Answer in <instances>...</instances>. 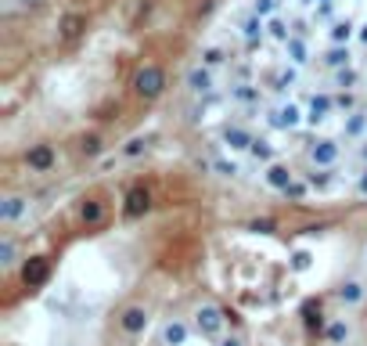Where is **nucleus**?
<instances>
[{
	"instance_id": "1",
	"label": "nucleus",
	"mask_w": 367,
	"mask_h": 346,
	"mask_svg": "<svg viewBox=\"0 0 367 346\" xmlns=\"http://www.w3.org/2000/svg\"><path fill=\"white\" fill-rule=\"evenodd\" d=\"M134 91H137V98H144V101L162 98V91H166V69H162V65H155V61L141 65L137 76H134Z\"/></svg>"
},
{
	"instance_id": "2",
	"label": "nucleus",
	"mask_w": 367,
	"mask_h": 346,
	"mask_svg": "<svg viewBox=\"0 0 367 346\" xmlns=\"http://www.w3.org/2000/svg\"><path fill=\"white\" fill-rule=\"evenodd\" d=\"M224 324H227V314L216 307V303H202V307L194 310V332L205 336V339H216L224 332Z\"/></svg>"
},
{
	"instance_id": "3",
	"label": "nucleus",
	"mask_w": 367,
	"mask_h": 346,
	"mask_svg": "<svg viewBox=\"0 0 367 346\" xmlns=\"http://www.w3.org/2000/svg\"><path fill=\"white\" fill-rule=\"evenodd\" d=\"M302 108L299 105H292V101H281L277 108H270L267 112V126L270 130H295V126H302Z\"/></svg>"
},
{
	"instance_id": "4",
	"label": "nucleus",
	"mask_w": 367,
	"mask_h": 346,
	"mask_svg": "<svg viewBox=\"0 0 367 346\" xmlns=\"http://www.w3.org/2000/svg\"><path fill=\"white\" fill-rule=\"evenodd\" d=\"M148 324H151V314L141 307V303H130V307H123L119 314V329L126 336H144L148 332Z\"/></svg>"
},
{
	"instance_id": "5",
	"label": "nucleus",
	"mask_w": 367,
	"mask_h": 346,
	"mask_svg": "<svg viewBox=\"0 0 367 346\" xmlns=\"http://www.w3.org/2000/svg\"><path fill=\"white\" fill-rule=\"evenodd\" d=\"M159 339H162V346H187V339H191V324H187L184 317H169V321H162Z\"/></svg>"
},
{
	"instance_id": "6",
	"label": "nucleus",
	"mask_w": 367,
	"mask_h": 346,
	"mask_svg": "<svg viewBox=\"0 0 367 346\" xmlns=\"http://www.w3.org/2000/svg\"><path fill=\"white\" fill-rule=\"evenodd\" d=\"M47 274H51V260H47V256H29L26 267H22V281H26L29 289L43 285V281H47Z\"/></svg>"
},
{
	"instance_id": "7",
	"label": "nucleus",
	"mask_w": 367,
	"mask_h": 346,
	"mask_svg": "<svg viewBox=\"0 0 367 346\" xmlns=\"http://www.w3.org/2000/svg\"><path fill=\"white\" fill-rule=\"evenodd\" d=\"M187 91H191V94H202V98H209V94L216 91V80H212V69H209V65H194V69L187 73Z\"/></svg>"
},
{
	"instance_id": "8",
	"label": "nucleus",
	"mask_w": 367,
	"mask_h": 346,
	"mask_svg": "<svg viewBox=\"0 0 367 346\" xmlns=\"http://www.w3.org/2000/svg\"><path fill=\"white\" fill-rule=\"evenodd\" d=\"M338 156H342V148H338V141H313L310 144V163L313 166H335L338 163Z\"/></svg>"
},
{
	"instance_id": "9",
	"label": "nucleus",
	"mask_w": 367,
	"mask_h": 346,
	"mask_svg": "<svg viewBox=\"0 0 367 346\" xmlns=\"http://www.w3.org/2000/svg\"><path fill=\"white\" fill-rule=\"evenodd\" d=\"M324 339H328V346H350L353 343V324L345 317H331L324 324Z\"/></svg>"
},
{
	"instance_id": "10",
	"label": "nucleus",
	"mask_w": 367,
	"mask_h": 346,
	"mask_svg": "<svg viewBox=\"0 0 367 346\" xmlns=\"http://www.w3.org/2000/svg\"><path fill=\"white\" fill-rule=\"evenodd\" d=\"M335 296H338L342 307H360V303L367 299V285H364L360 278H350V281H342V285H338Z\"/></svg>"
},
{
	"instance_id": "11",
	"label": "nucleus",
	"mask_w": 367,
	"mask_h": 346,
	"mask_svg": "<svg viewBox=\"0 0 367 346\" xmlns=\"http://www.w3.org/2000/svg\"><path fill=\"white\" fill-rule=\"evenodd\" d=\"M26 209H29V199H22V195H4V199H0V220L18 224L22 216H26Z\"/></svg>"
},
{
	"instance_id": "12",
	"label": "nucleus",
	"mask_w": 367,
	"mask_h": 346,
	"mask_svg": "<svg viewBox=\"0 0 367 346\" xmlns=\"http://www.w3.org/2000/svg\"><path fill=\"white\" fill-rule=\"evenodd\" d=\"M151 209V195L144 191V188H134L126 195V206H123V216L126 220H137V216H144Z\"/></svg>"
},
{
	"instance_id": "13",
	"label": "nucleus",
	"mask_w": 367,
	"mask_h": 346,
	"mask_svg": "<svg viewBox=\"0 0 367 346\" xmlns=\"http://www.w3.org/2000/svg\"><path fill=\"white\" fill-rule=\"evenodd\" d=\"M26 163H29V170H36V173H47V170L54 166V148H51V144H33V148L26 151Z\"/></svg>"
},
{
	"instance_id": "14",
	"label": "nucleus",
	"mask_w": 367,
	"mask_h": 346,
	"mask_svg": "<svg viewBox=\"0 0 367 346\" xmlns=\"http://www.w3.org/2000/svg\"><path fill=\"white\" fill-rule=\"evenodd\" d=\"M252 141H256V137L249 134L245 126H237V123H234V126H231V123L224 126V144H231V151H249Z\"/></svg>"
},
{
	"instance_id": "15",
	"label": "nucleus",
	"mask_w": 367,
	"mask_h": 346,
	"mask_svg": "<svg viewBox=\"0 0 367 346\" xmlns=\"http://www.w3.org/2000/svg\"><path fill=\"white\" fill-rule=\"evenodd\" d=\"M83 29H86V15H79V11L61 15V22H58V36L61 40H76Z\"/></svg>"
},
{
	"instance_id": "16",
	"label": "nucleus",
	"mask_w": 367,
	"mask_h": 346,
	"mask_svg": "<svg viewBox=\"0 0 367 346\" xmlns=\"http://www.w3.org/2000/svg\"><path fill=\"white\" fill-rule=\"evenodd\" d=\"M285 58H288L292 65H306V61H310V47H306V40H302L299 33L285 40Z\"/></svg>"
},
{
	"instance_id": "17",
	"label": "nucleus",
	"mask_w": 367,
	"mask_h": 346,
	"mask_svg": "<svg viewBox=\"0 0 367 346\" xmlns=\"http://www.w3.org/2000/svg\"><path fill=\"white\" fill-rule=\"evenodd\" d=\"M242 36H245V43H249V47H256V43H259V40H263V36H267V26H263V15H252V18L245 22V26H242Z\"/></svg>"
},
{
	"instance_id": "18",
	"label": "nucleus",
	"mask_w": 367,
	"mask_h": 346,
	"mask_svg": "<svg viewBox=\"0 0 367 346\" xmlns=\"http://www.w3.org/2000/svg\"><path fill=\"white\" fill-rule=\"evenodd\" d=\"M299 83V65H285V69H277V76H274V91H292V86Z\"/></svg>"
},
{
	"instance_id": "19",
	"label": "nucleus",
	"mask_w": 367,
	"mask_h": 346,
	"mask_svg": "<svg viewBox=\"0 0 367 346\" xmlns=\"http://www.w3.org/2000/svg\"><path fill=\"white\" fill-rule=\"evenodd\" d=\"M267 184L277 188V191H285V188L292 184V170H288V166H281V163H274V166L267 170Z\"/></svg>"
},
{
	"instance_id": "20",
	"label": "nucleus",
	"mask_w": 367,
	"mask_h": 346,
	"mask_svg": "<svg viewBox=\"0 0 367 346\" xmlns=\"http://www.w3.org/2000/svg\"><path fill=\"white\" fill-rule=\"evenodd\" d=\"M79 220H83V224H101V220H104V206H101L97 199H83Z\"/></svg>"
},
{
	"instance_id": "21",
	"label": "nucleus",
	"mask_w": 367,
	"mask_h": 346,
	"mask_svg": "<svg viewBox=\"0 0 367 346\" xmlns=\"http://www.w3.org/2000/svg\"><path fill=\"white\" fill-rule=\"evenodd\" d=\"M353 29H357V26H353L350 18H338V22H331L328 40H331V43H350V40H353Z\"/></svg>"
},
{
	"instance_id": "22",
	"label": "nucleus",
	"mask_w": 367,
	"mask_h": 346,
	"mask_svg": "<svg viewBox=\"0 0 367 346\" xmlns=\"http://www.w3.org/2000/svg\"><path fill=\"white\" fill-rule=\"evenodd\" d=\"M331 116V98H313L310 101V112H306V123H324V119H328Z\"/></svg>"
},
{
	"instance_id": "23",
	"label": "nucleus",
	"mask_w": 367,
	"mask_h": 346,
	"mask_svg": "<svg viewBox=\"0 0 367 346\" xmlns=\"http://www.w3.org/2000/svg\"><path fill=\"white\" fill-rule=\"evenodd\" d=\"M324 65H328V69H345V65H350V47H345V43H331Z\"/></svg>"
},
{
	"instance_id": "24",
	"label": "nucleus",
	"mask_w": 367,
	"mask_h": 346,
	"mask_svg": "<svg viewBox=\"0 0 367 346\" xmlns=\"http://www.w3.org/2000/svg\"><path fill=\"white\" fill-rule=\"evenodd\" d=\"M15 260H18V246L11 234H4L0 238V267H15Z\"/></svg>"
},
{
	"instance_id": "25",
	"label": "nucleus",
	"mask_w": 367,
	"mask_h": 346,
	"mask_svg": "<svg viewBox=\"0 0 367 346\" xmlns=\"http://www.w3.org/2000/svg\"><path fill=\"white\" fill-rule=\"evenodd\" d=\"M364 130H367V112H353L350 119L342 123V134H345V137H360Z\"/></svg>"
},
{
	"instance_id": "26",
	"label": "nucleus",
	"mask_w": 367,
	"mask_h": 346,
	"mask_svg": "<svg viewBox=\"0 0 367 346\" xmlns=\"http://www.w3.org/2000/svg\"><path fill=\"white\" fill-rule=\"evenodd\" d=\"M212 170L220 173V177H237V173H242V166H237L234 159H224V156L212 159Z\"/></svg>"
},
{
	"instance_id": "27",
	"label": "nucleus",
	"mask_w": 367,
	"mask_h": 346,
	"mask_svg": "<svg viewBox=\"0 0 367 346\" xmlns=\"http://www.w3.org/2000/svg\"><path fill=\"white\" fill-rule=\"evenodd\" d=\"M249 151H252V159H259V163H270V159H274V148H270V141H263V137H256Z\"/></svg>"
},
{
	"instance_id": "28",
	"label": "nucleus",
	"mask_w": 367,
	"mask_h": 346,
	"mask_svg": "<svg viewBox=\"0 0 367 346\" xmlns=\"http://www.w3.org/2000/svg\"><path fill=\"white\" fill-rule=\"evenodd\" d=\"M101 148H104V141H101L97 134H86V137L79 141V151H83V156H91V159L101 156Z\"/></svg>"
},
{
	"instance_id": "29",
	"label": "nucleus",
	"mask_w": 367,
	"mask_h": 346,
	"mask_svg": "<svg viewBox=\"0 0 367 346\" xmlns=\"http://www.w3.org/2000/svg\"><path fill=\"white\" fill-rule=\"evenodd\" d=\"M144 151H148V141H144V137H134V141H126L123 156H126V159H137V156H144Z\"/></svg>"
},
{
	"instance_id": "30",
	"label": "nucleus",
	"mask_w": 367,
	"mask_h": 346,
	"mask_svg": "<svg viewBox=\"0 0 367 346\" xmlns=\"http://www.w3.org/2000/svg\"><path fill=\"white\" fill-rule=\"evenodd\" d=\"M331 184V173H328V166H320V173L313 170L310 173V188H328Z\"/></svg>"
},
{
	"instance_id": "31",
	"label": "nucleus",
	"mask_w": 367,
	"mask_h": 346,
	"mask_svg": "<svg viewBox=\"0 0 367 346\" xmlns=\"http://www.w3.org/2000/svg\"><path fill=\"white\" fill-rule=\"evenodd\" d=\"M234 98H237V101H259V91H252L249 83H237V86H234Z\"/></svg>"
},
{
	"instance_id": "32",
	"label": "nucleus",
	"mask_w": 367,
	"mask_h": 346,
	"mask_svg": "<svg viewBox=\"0 0 367 346\" xmlns=\"http://www.w3.org/2000/svg\"><path fill=\"white\" fill-rule=\"evenodd\" d=\"M220 61H224V51H220V47L202 51V65H209V69H212V65H220Z\"/></svg>"
},
{
	"instance_id": "33",
	"label": "nucleus",
	"mask_w": 367,
	"mask_h": 346,
	"mask_svg": "<svg viewBox=\"0 0 367 346\" xmlns=\"http://www.w3.org/2000/svg\"><path fill=\"white\" fill-rule=\"evenodd\" d=\"M335 83L345 91V86H353V83H357V73H353V69H338V73H335Z\"/></svg>"
},
{
	"instance_id": "34",
	"label": "nucleus",
	"mask_w": 367,
	"mask_h": 346,
	"mask_svg": "<svg viewBox=\"0 0 367 346\" xmlns=\"http://www.w3.org/2000/svg\"><path fill=\"white\" fill-rule=\"evenodd\" d=\"M277 8V0H256V4H252V15H270Z\"/></svg>"
},
{
	"instance_id": "35",
	"label": "nucleus",
	"mask_w": 367,
	"mask_h": 346,
	"mask_svg": "<svg viewBox=\"0 0 367 346\" xmlns=\"http://www.w3.org/2000/svg\"><path fill=\"white\" fill-rule=\"evenodd\" d=\"M270 36H277V40H281V43H285V40H288V36H292V33H288V29H285V22H270Z\"/></svg>"
},
{
	"instance_id": "36",
	"label": "nucleus",
	"mask_w": 367,
	"mask_h": 346,
	"mask_svg": "<svg viewBox=\"0 0 367 346\" xmlns=\"http://www.w3.org/2000/svg\"><path fill=\"white\" fill-rule=\"evenodd\" d=\"M310 267V253H295L292 256V271H306Z\"/></svg>"
},
{
	"instance_id": "37",
	"label": "nucleus",
	"mask_w": 367,
	"mask_h": 346,
	"mask_svg": "<svg viewBox=\"0 0 367 346\" xmlns=\"http://www.w3.org/2000/svg\"><path fill=\"white\" fill-rule=\"evenodd\" d=\"M357 191L367 195V170H360V177H357Z\"/></svg>"
},
{
	"instance_id": "38",
	"label": "nucleus",
	"mask_w": 367,
	"mask_h": 346,
	"mask_svg": "<svg viewBox=\"0 0 367 346\" xmlns=\"http://www.w3.org/2000/svg\"><path fill=\"white\" fill-rule=\"evenodd\" d=\"M252 231H274V224H270V220H256Z\"/></svg>"
},
{
	"instance_id": "39",
	"label": "nucleus",
	"mask_w": 367,
	"mask_h": 346,
	"mask_svg": "<svg viewBox=\"0 0 367 346\" xmlns=\"http://www.w3.org/2000/svg\"><path fill=\"white\" fill-rule=\"evenodd\" d=\"M220 346H245V343L237 339V336H227V339H220Z\"/></svg>"
},
{
	"instance_id": "40",
	"label": "nucleus",
	"mask_w": 367,
	"mask_h": 346,
	"mask_svg": "<svg viewBox=\"0 0 367 346\" xmlns=\"http://www.w3.org/2000/svg\"><path fill=\"white\" fill-rule=\"evenodd\" d=\"M357 156H360V163H367V141H364V144L357 148Z\"/></svg>"
},
{
	"instance_id": "41",
	"label": "nucleus",
	"mask_w": 367,
	"mask_h": 346,
	"mask_svg": "<svg viewBox=\"0 0 367 346\" xmlns=\"http://www.w3.org/2000/svg\"><path fill=\"white\" fill-rule=\"evenodd\" d=\"M360 40H364V43H367V26H360Z\"/></svg>"
},
{
	"instance_id": "42",
	"label": "nucleus",
	"mask_w": 367,
	"mask_h": 346,
	"mask_svg": "<svg viewBox=\"0 0 367 346\" xmlns=\"http://www.w3.org/2000/svg\"><path fill=\"white\" fill-rule=\"evenodd\" d=\"M364 260H367V249H364Z\"/></svg>"
}]
</instances>
